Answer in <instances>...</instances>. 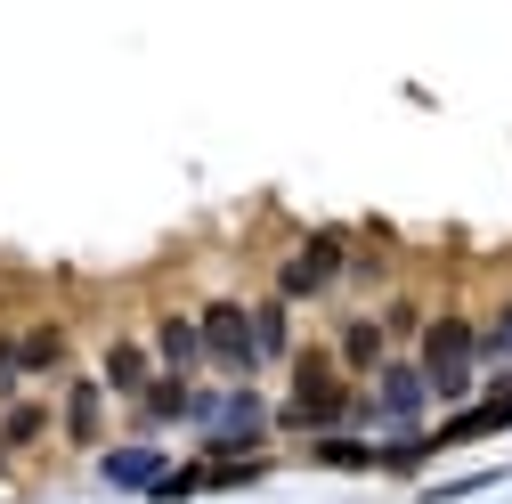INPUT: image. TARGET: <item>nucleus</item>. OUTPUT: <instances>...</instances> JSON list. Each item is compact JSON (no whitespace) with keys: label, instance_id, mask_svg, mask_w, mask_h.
<instances>
[{"label":"nucleus","instance_id":"1","mask_svg":"<svg viewBox=\"0 0 512 504\" xmlns=\"http://www.w3.org/2000/svg\"><path fill=\"white\" fill-rule=\"evenodd\" d=\"M350 415H374L350 383H342V358L334 350H293V399L277 407L285 431H334Z\"/></svg>","mask_w":512,"mask_h":504},{"label":"nucleus","instance_id":"2","mask_svg":"<svg viewBox=\"0 0 512 504\" xmlns=\"http://www.w3.org/2000/svg\"><path fill=\"white\" fill-rule=\"evenodd\" d=\"M415 366H423L431 399H464V391H472V366H480V334H472V318H431Z\"/></svg>","mask_w":512,"mask_h":504},{"label":"nucleus","instance_id":"3","mask_svg":"<svg viewBox=\"0 0 512 504\" xmlns=\"http://www.w3.org/2000/svg\"><path fill=\"white\" fill-rule=\"evenodd\" d=\"M334 277H350V236L342 228H317L293 261L277 269V301H309V293H326Z\"/></svg>","mask_w":512,"mask_h":504},{"label":"nucleus","instance_id":"4","mask_svg":"<svg viewBox=\"0 0 512 504\" xmlns=\"http://www.w3.org/2000/svg\"><path fill=\"white\" fill-rule=\"evenodd\" d=\"M196 326H204V358H212L220 374H236V383H244V374L261 366V350H252V309H244V301H212Z\"/></svg>","mask_w":512,"mask_h":504},{"label":"nucleus","instance_id":"5","mask_svg":"<svg viewBox=\"0 0 512 504\" xmlns=\"http://www.w3.org/2000/svg\"><path fill=\"white\" fill-rule=\"evenodd\" d=\"M98 383H106L114 399H147V383H155V358H147V342L114 334V342H106V374H98Z\"/></svg>","mask_w":512,"mask_h":504},{"label":"nucleus","instance_id":"6","mask_svg":"<svg viewBox=\"0 0 512 504\" xmlns=\"http://www.w3.org/2000/svg\"><path fill=\"white\" fill-rule=\"evenodd\" d=\"M57 431L74 439V448H98V431H106V383H66V407H57Z\"/></svg>","mask_w":512,"mask_h":504},{"label":"nucleus","instance_id":"7","mask_svg":"<svg viewBox=\"0 0 512 504\" xmlns=\"http://www.w3.org/2000/svg\"><path fill=\"white\" fill-rule=\"evenodd\" d=\"M334 358H342V374H382V366H391V334H382V318H350L334 334Z\"/></svg>","mask_w":512,"mask_h":504},{"label":"nucleus","instance_id":"8","mask_svg":"<svg viewBox=\"0 0 512 504\" xmlns=\"http://www.w3.org/2000/svg\"><path fill=\"white\" fill-rule=\"evenodd\" d=\"M423 399H431L423 366H407V358H391V366H382V399H374V415H391V423H415V415H423Z\"/></svg>","mask_w":512,"mask_h":504},{"label":"nucleus","instance_id":"9","mask_svg":"<svg viewBox=\"0 0 512 504\" xmlns=\"http://www.w3.org/2000/svg\"><path fill=\"white\" fill-rule=\"evenodd\" d=\"M49 407L41 399H9V407H0V456H25V448H41V439H49Z\"/></svg>","mask_w":512,"mask_h":504},{"label":"nucleus","instance_id":"10","mask_svg":"<svg viewBox=\"0 0 512 504\" xmlns=\"http://www.w3.org/2000/svg\"><path fill=\"white\" fill-rule=\"evenodd\" d=\"M155 358H163V374L187 383L196 358H204V326H196V318H163V326H155Z\"/></svg>","mask_w":512,"mask_h":504},{"label":"nucleus","instance_id":"11","mask_svg":"<svg viewBox=\"0 0 512 504\" xmlns=\"http://www.w3.org/2000/svg\"><path fill=\"white\" fill-rule=\"evenodd\" d=\"M252 350L261 358H293V301H252Z\"/></svg>","mask_w":512,"mask_h":504},{"label":"nucleus","instance_id":"12","mask_svg":"<svg viewBox=\"0 0 512 504\" xmlns=\"http://www.w3.org/2000/svg\"><path fill=\"white\" fill-rule=\"evenodd\" d=\"M187 415H196V391H187L179 374H155L147 399H139V423H187Z\"/></svg>","mask_w":512,"mask_h":504},{"label":"nucleus","instance_id":"13","mask_svg":"<svg viewBox=\"0 0 512 504\" xmlns=\"http://www.w3.org/2000/svg\"><path fill=\"white\" fill-rule=\"evenodd\" d=\"M17 358H25V374H57V366H66V326H57V318L25 326L17 334Z\"/></svg>","mask_w":512,"mask_h":504},{"label":"nucleus","instance_id":"14","mask_svg":"<svg viewBox=\"0 0 512 504\" xmlns=\"http://www.w3.org/2000/svg\"><path fill=\"white\" fill-rule=\"evenodd\" d=\"M106 472H114V480H122V488H139V480H155V472H163V464H155V456H147V448H122V456H114V464H106Z\"/></svg>","mask_w":512,"mask_h":504},{"label":"nucleus","instance_id":"15","mask_svg":"<svg viewBox=\"0 0 512 504\" xmlns=\"http://www.w3.org/2000/svg\"><path fill=\"white\" fill-rule=\"evenodd\" d=\"M382 334H391V342L423 334V309H415V301H391V309H382Z\"/></svg>","mask_w":512,"mask_h":504},{"label":"nucleus","instance_id":"16","mask_svg":"<svg viewBox=\"0 0 512 504\" xmlns=\"http://www.w3.org/2000/svg\"><path fill=\"white\" fill-rule=\"evenodd\" d=\"M25 383V358H17V334H0V399H17Z\"/></svg>","mask_w":512,"mask_h":504},{"label":"nucleus","instance_id":"17","mask_svg":"<svg viewBox=\"0 0 512 504\" xmlns=\"http://www.w3.org/2000/svg\"><path fill=\"white\" fill-rule=\"evenodd\" d=\"M480 358H512V301L496 309V326L480 334Z\"/></svg>","mask_w":512,"mask_h":504},{"label":"nucleus","instance_id":"18","mask_svg":"<svg viewBox=\"0 0 512 504\" xmlns=\"http://www.w3.org/2000/svg\"><path fill=\"white\" fill-rule=\"evenodd\" d=\"M317 456H326V464H374V448H358V439H326Z\"/></svg>","mask_w":512,"mask_h":504}]
</instances>
